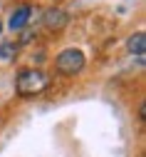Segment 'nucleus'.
<instances>
[{
    "mask_svg": "<svg viewBox=\"0 0 146 157\" xmlns=\"http://www.w3.org/2000/svg\"><path fill=\"white\" fill-rule=\"evenodd\" d=\"M50 85V77L42 70H23L15 80V90L23 97H35L40 92H45Z\"/></svg>",
    "mask_w": 146,
    "mask_h": 157,
    "instance_id": "obj_1",
    "label": "nucleus"
},
{
    "mask_svg": "<svg viewBox=\"0 0 146 157\" xmlns=\"http://www.w3.org/2000/svg\"><path fill=\"white\" fill-rule=\"evenodd\" d=\"M55 70L59 75H79L82 70H84V52L77 50V48H67V50H62L57 55V60H55Z\"/></svg>",
    "mask_w": 146,
    "mask_h": 157,
    "instance_id": "obj_2",
    "label": "nucleus"
},
{
    "mask_svg": "<svg viewBox=\"0 0 146 157\" xmlns=\"http://www.w3.org/2000/svg\"><path fill=\"white\" fill-rule=\"evenodd\" d=\"M42 23H45V28H47V30L59 33L62 28L69 23V15L62 10V8H47V10H45V15H42Z\"/></svg>",
    "mask_w": 146,
    "mask_h": 157,
    "instance_id": "obj_3",
    "label": "nucleus"
},
{
    "mask_svg": "<svg viewBox=\"0 0 146 157\" xmlns=\"http://www.w3.org/2000/svg\"><path fill=\"white\" fill-rule=\"evenodd\" d=\"M30 15H32V5H17L12 13H10V30H23L25 25H27V20H30Z\"/></svg>",
    "mask_w": 146,
    "mask_h": 157,
    "instance_id": "obj_4",
    "label": "nucleus"
},
{
    "mask_svg": "<svg viewBox=\"0 0 146 157\" xmlns=\"http://www.w3.org/2000/svg\"><path fill=\"white\" fill-rule=\"evenodd\" d=\"M126 50L131 52V55H136L139 60H144V52H146V33H134L129 40H126Z\"/></svg>",
    "mask_w": 146,
    "mask_h": 157,
    "instance_id": "obj_5",
    "label": "nucleus"
},
{
    "mask_svg": "<svg viewBox=\"0 0 146 157\" xmlns=\"http://www.w3.org/2000/svg\"><path fill=\"white\" fill-rule=\"evenodd\" d=\"M15 52H17V45L15 43H3V45H0V60H10Z\"/></svg>",
    "mask_w": 146,
    "mask_h": 157,
    "instance_id": "obj_6",
    "label": "nucleus"
},
{
    "mask_svg": "<svg viewBox=\"0 0 146 157\" xmlns=\"http://www.w3.org/2000/svg\"><path fill=\"white\" fill-rule=\"evenodd\" d=\"M0 33H3V23H0Z\"/></svg>",
    "mask_w": 146,
    "mask_h": 157,
    "instance_id": "obj_7",
    "label": "nucleus"
}]
</instances>
